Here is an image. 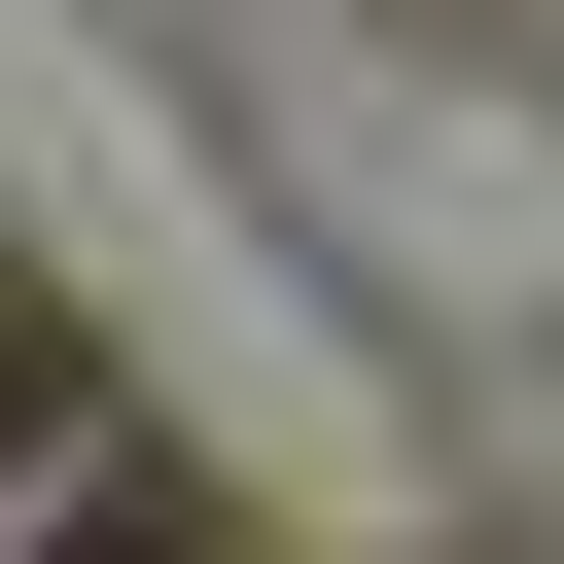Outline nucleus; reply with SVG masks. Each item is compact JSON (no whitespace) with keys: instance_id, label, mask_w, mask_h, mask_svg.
<instances>
[{"instance_id":"nucleus-1","label":"nucleus","mask_w":564,"mask_h":564,"mask_svg":"<svg viewBox=\"0 0 564 564\" xmlns=\"http://www.w3.org/2000/svg\"><path fill=\"white\" fill-rule=\"evenodd\" d=\"M35 564H212V529H176V494H70V529H35Z\"/></svg>"},{"instance_id":"nucleus-2","label":"nucleus","mask_w":564,"mask_h":564,"mask_svg":"<svg viewBox=\"0 0 564 564\" xmlns=\"http://www.w3.org/2000/svg\"><path fill=\"white\" fill-rule=\"evenodd\" d=\"M35 423H70V352H35V317H0V458H35Z\"/></svg>"}]
</instances>
